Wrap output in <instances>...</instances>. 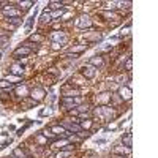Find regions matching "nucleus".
<instances>
[{
	"label": "nucleus",
	"mask_w": 158,
	"mask_h": 158,
	"mask_svg": "<svg viewBox=\"0 0 158 158\" xmlns=\"http://www.w3.org/2000/svg\"><path fill=\"white\" fill-rule=\"evenodd\" d=\"M62 103L65 108H77L79 104H82V97H62Z\"/></svg>",
	"instance_id": "nucleus-1"
},
{
	"label": "nucleus",
	"mask_w": 158,
	"mask_h": 158,
	"mask_svg": "<svg viewBox=\"0 0 158 158\" xmlns=\"http://www.w3.org/2000/svg\"><path fill=\"white\" fill-rule=\"evenodd\" d=\"M13 5L15 3H8V6H3L2 13L5 18H19V10H16Z\"/></svg>",
	"instance_id": "nucleus-2"
},
{
	"label": "nucleus",
	"mask_w": 158,
	"mask_h": 158,
	"mask_svg": "<svg viewBox=\"0 0 158 158\" xmlns=\"http://www.w3.org/2000/svg\"><path fill=\"white\" fill-rule=\"evenodd\" d=\"M51 40H52V41H54L56 44H65V43H67V35H65V33H59V32H52V35H51Z\"/></svg>",
	"instance_id": "nucleus-3"
},
{
	"label": "nucleus",
	"mask_w": 158,
	"mask_h": 158,
	"mask_svg": "<svg viewBox=\"0 0 158 158\" xmlns=\"http://www.w3.org/2000/svg\"><path fill=\"white\" fill-rule=\"evenodd\" d=\"M95 71H97V70H95L94 67H92V65H89V63H87V65H84V67L81 68V74H82L85 79H94Z\"/></svg>",
	"instance_id": "nucleus-4"
},
{
	"label": "nucleus",
	"mask_w": 158,
	"mask_h": 158,
	"mask_svg": "<svg viewBox=\"0 0 158 158\" xmlns=\"http://www.w3.org/2000/svg\"><path fill=\"white\" fill-rule=\"evenodd\" d=\"M76 25H77L79 29H89L90 25H92V19H90L87 15H82V16H79Z\"/></svg>",
	"instance_id": "nucleus-5"
},
{
	"label": "nucleus",
	"mask_w": 158,
	"mask_h": 158,
	"mask_svg": "<svg viewBox=\"0 0 158 158\" xmlns=\"http://www.w3.org/2000/svg\"><path fill=\"white\" fill-rule=\"evenodd\" d=\"M118 95H120V100H123V101H130L131 97H133V94H131V89H130L128 85H123V87L118 89Z\"/></svg>",
	"instance_id": "nucleus-6"
},
{
	"label": "nucleus",
	"mask_w": 158,
	"mask_h": 158,
	"mask_svg": "<svg viewBox=\"0 0 158 158\" xmlns=\"http://www.w3.org/2000/svg\"><path fill=\"white\" fill-rule=\"evenodd\" d=\"M115 155H123V156H128L131 153V147H127V146H115L114 150H112Z\"/></svg>",
	"instance_id": "nucleus-7"
},
{
	"label": "nucleus",
	"mask_w": 158,
	"mask_h": 158,
	"mask_svg": "<svg viewBox=\"0 0 158 158\" xmlns=\"http://www.w3.org/2000/svg\"><path fill=\"white\" fill-rule=\"evenodd\" d=\"M30 54H32V51L29 48H25V46H21V48H18L15 52H13V56H15V57H27Z\"/></svg>",
	"instance_id": "nucleus-8"
},
{
	"label": "nucleus",
	"mask_w": 158,
	"mask_h": 158,
	"mask_svg": "<svg viewBox=\"0 0 158 158\" xmlns=\"http://www.w3.org/2000/svg\"><path fill=\"white\" fill-rule=\"evenodd\" d=\"M89 65H92L95 70H98V68H101L103 65H104V62H103V57L101 56H95V57H92L90 60H89Z\"/></svg>",
	"instance_id": "nucleus-9"
},
{
	"label": "nucleus",
	"mask_w": 158,
	"mask_h": 158,
	"mask_svg": "<svg viewBox=\"0 0 158 158\" xmlns=\"http://www.w3.org/2000/svg\"><path fill=\"white\" fill-rule=\"evenodd\" d=\"M30 97L33 98V101H41L43 98H44V90L43 89H33L32 92H30Z\"/></svg>",
	"instance_id": "nucleus-10"
},
{
	"label": "nucleus",
	"mask_w": 158,
	"mask_h": 158,
	"mask_svg": "<svg viewBox=\"0 0 158 158\" xmlns=\"http://www.w3.org/2000/svg\"><path fill=\"white\" fill-rule=\"evenodd\" d=\"M10 73L15 74V76H22L24 74V68L21 67V65H13V67L10 68Z\"/></svg>",
	"instance_id": "nucleus-11"
},
{
	"label": "nucleus",
	"mask_w": 158,
	"mask_h": 158,
	"mask_svg": "<svg viewBox=\"0 0 158 158\" xmlns=\"http://www.w3.org/2000/svg\"><path fill=\"white\" fill-rule=\"evenodd\" d=\"M13 87H16V84H13V82H8V79H2L0 81V89L2 90H5V89H13Z\"/></svg>",
	"instance_id": "nucleus-12"
},
{
	"label": "nucleus",
	"mask_w": 158,
	"mask_h": 158,
	"mask_svg": "<svg viewBox=\"0 0 158 158\" xmlns=\"http://www.w3.org/2000/svg\"><path fill=\"white\" fill-rule=\"evenodd\" d=\"M122 142H123V146L131 147V142H133V135H131V133H127V135L122 138Z\"/></svg>",
	"instance_id": "nucleus-13"
},
{
	"label": "nucleus",
	"mask_w": 158,
	"mask_h": 158,
	"mask_svg": "<svg viewBox=\"0 0 158 158\" xmlns=\"http://www.w3.org/2000/svg\"><path fill=\"white\" fill-rule=\"evenodd\" d=\"M6 22H10L13 27H19L22 24V19L21 18H6Z\"/></svg>",
	"instance_id": "nucleus-14"
},
{
	"label": "nucleus",
	"mask_w": 158,
	"mask_h": 158,
	"mask_svg": "<svg viewBox=\"0 0 158 158\" xmlns=\"http://www.w3.org/2000/svg\"><path fill=\"white\" fill-rule=\"evenodd\" d=\"M62 8H63V3H62V2H51V3H49V10H52V11L62 10Z\"/></svg>",
	"instance_id": "nucleus-15"
},
{
	"label": "nucleus",
	"mask_w": 158,
	"mask_h": 158,
	"mask_svg": "<svg viewBox=\"0 0 158 158\" xmlns=\"http://www.w3.org/2000/svg\"><path fill=\"white\" fill-rule=\"evenodd\" d=\"M33 3H35L33 0H29V2H18L16 5H19V6H21L22 10H29V8H30V6H32Z\"/></svg>",
	"instance_id": "nucleus-16"
},
{
	"label": "nucleus",
	"mask_w": 158,
	"mask_h": 158,
	"mask_svg": "<svg viewBox=\"0 0 158 158\" xmlns=\"http://www.w3.org/2000/svg\"><path fill=\"white\" fill-rule=\"evenodd\" d=\"M92 123H94V122H92L90 118H87L85 122H84V120H79V125H81V128H82V130H89V128L92 127Z\"/></svg>",
	"instance_id": "nucleus-17"
},
{
	"label": "nucleus",
	"mask_w": 158,
	"mask_h": 158,
	"mask_svg": "<svg viewBox=\"0 0 158 158\" xmlns=\"http://www.w3.org/2000/svg\"><path fill=\"white\" fill-rule=\"evenodd\" d=\"M63 11H65V8H62V10H56V11H52L51 13V19H57V18H60L62 15H63Z\"/></svg>",
	"instance_id": "nucleus-18"
},
{
	"label": "nucleus",
	"mask_w": 158,
	"mask_h": 158,
	"mask_svg": "<svg viewBox=\"0 0 158 158\" xmlns=\"http://www.w3.org/2000/svg\"><path fill=\"white\" fill-rule=\"evenodd\" d=\"M13 155L15 156H18V158H25V152L21 149V147H18V149H15V152H13Z\"/></svg>",
	"instance_id": "nucleus-19"
},
{
	"label": "nucleus",
	"mask_w": 158,
	"mask_h": 158,
	"mask_svg": "<svg viewBox=\"0 0 158 158\" xmlns=\"http://www.w3.org/2000/svg\"><path fill=\"white\" fill-rule=\"evenodd\" d=\"M30 41L41 43V41H43V35H38V33H36V35H32V36H30V40H29V43H30Z\"/></svg>",
	"instance_id": "nucleus-20"
},
{
	"label": "nucleus",
	"mask_w": 158,
	"mask_h": 158,
	"mask_svg": "<svg viewBox=\"0 0 158 158\" xmlns=\"http://www.w3.org/2000/svg\"><path fill=\"white\" fill-rule=\"evenodd\" d=\"M40 19H41V22H49V21H51V16H49V13H48V8L43 11V15H41V18H40Z\"/></svg>",
	"instance_id": "nucleus-21"
},
{
	"label": "nucleus",
	"mask_w": 158,
	"mask_h": 158,
	"mask_svg": "<svg viewBox=\"0 0 158 158\" xmlns=\"http://www.w3.org/2000/svg\"><path fill=\"white\" fill-rule=\"evenodd\" d=\"M70 155H71V152H70V150H63V149H62V152H59V153H57V158H68Z\"/></svg>",
	"instance_id": "nucleus-22"
},
{
	"label": "nucleus",
	"mask_w": 158,
	"mask_h": 158,
	"mask_svg": "<svg viewBox=\"0 0 158 158\" xmlns=\"http://www.w3.org/2000/svg\"><path fill=\"white\" fill-rule=\"evenodd\" d=\"M131 67H133V60H131V57H128L127 62H125V70L127 71H131Z\"/></svg>",
	"instance_id": "nucleus-23"
},
{
	"label": "nucleus",
	"mask_w": 158,
	"mask_h": 158,
	"mask_svg": "<svg viewBox=\"0 0 158 158\" xmlns=\"http://www.w3.org/2000/svg\"><path fill=\"white\" fill-rule=\"evenodd\" d=\"M18 92H19V95H22V97H27V94H29L27 87H18Z\"/></svg>",
	"instance_id": "nucleus-24"
},
{
	"label": "nucleus",
	"mask_w": 158,
	"mask_h": 158,
	"mask_svg": "<svg viewBox=\"0 0 158 158\" xmlns=\"http://www.w3.org/2000/svg\"><path fill=\"white\" fill-rule=\"evenodd\" d=\"M35 15H36V13H33V15H32V16H30V19H29V21H27V24H25V27H27V29H29V30H30V29H32V24H33V19H35Z\"/></svg>",
	"instance_id": "nucleus-25"
},
{
	"label": "nucleus",
	"mask_w": 158,
	"mask_h": 158,
	"mask_svg": "<svg viewBox=\"0 0 158 158\" xmlns=\"http://www.w3.org/2000/svg\"><path fill=\"white\" fill-rule=\"evenodd\" d=\"M8 41V36H3V35H0V46H5Z\"/></svg>",
	"instance_id": "nucleus-26"
},
{
	"label": "nucleus",
	"mask_w": 158,
	"mask_h": 158,
	"mask_svg": "<svg viewBox=\"0 0 158 158\" xmlns=\"http://www.w3.org/2000/svg\"><path fill=\"white\" fill-rule=\"evenodd\" d=\"M103 15H104V16H106L108 19H111V18H117V15H115V13H109V11H104V13H103Z\"/></svg>",
	"instance_id": "nucleus-27"
},
{
	"label": "nucleus",
	"mask_w": 158,
	"mask_h": 158,
	"mask_svg": "<svg viewBox=\"0 0 158 158\" xmlns=\"http://www.w3.org/2000/svg\"><path fill=\"white\" fill-rule=\"evenodd\" d=\"M30 125H32V122H29V123H27V125H25V127H24V128H21V130H19V131H18V135H22V133H24V131H25V130H27V128H29V127H30Z\"/></svg>",
	"instance_id": "nucleus-28"
},
{
	"label": "nucleus",
	"mask_w": 158,
	"mask_h": 158,
	"mask_svg": "<svg viewBox=\"0 0 158 158\" xmlns=\"http://www.w3.org/2000/svg\"><path fill=\"white\" fill-rule=\"evenodd\" d=\"M112 158H128V156H123V155H115V153H114V155H112Z\"/></svg>",
	"instance_id": "nucleus-29"
},
{
	"label": "nucleus",
	"mask_w": 158,
	"mask_h": 158,
	"mask_svg": "<svg viewBox=\"0 0 158 158\" xmlns=\"http://www.w3.org/2000/svg\"><path fill=\"white\" fill-rule=\"evenodd\" d=\"M10 158H18V156H15V155H13V156H10Z\"/></svg>",
	"instance_id": "nucleus-30"
}]
</instances>
